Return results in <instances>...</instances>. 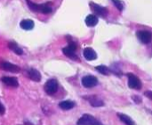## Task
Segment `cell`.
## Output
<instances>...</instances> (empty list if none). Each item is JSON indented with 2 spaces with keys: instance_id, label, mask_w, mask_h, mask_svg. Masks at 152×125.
<instances>
[{
  "instance_id": "6da1fadb",
  "label": "cell",
  "mask_w": 152,
  "mask_h": 125,
  "mask_svg": "<svg viewBox=\"0 0 152 125\" xmlns=\"http://www.w3.org/2000/svg\"><path fill=\"white\" fill-rule=\"evenodd\" d=\"M77 125H102V124L96 120L91 115H84L77 122Z\"/></svg>"
},
{
  "instance_id": "7a4b0ae2",
  "label": "cell",
  "mask_w": 152,
  "mask_h": 125,
  "mask_svg": "<svg viewBox=\"0 0 152 125\" xmlns=\"http://www.w3.org/2000/svg\"><path fill=\"white\" fill-rule=\"evenodd\" d=\"M57 90H58V83L55 79H50L45 83V91L47 94L53 95L57 92Z\"/></svg>"
},
{
  "instance_id": "3957f363",
  "label": "cell",
  "mask_w": 152,
  "mask_h": 125,
  "mask_svg": "<svg viewBox=\"0 0 152 125\" xmlns=\"http://www.w3.org/2000/svg\"><path fill=\"white\" fill-rule=\"evenodd\" d=\"M127 76H128V86L131 89L140 90L142 88V83L136 76L133 74H128Z\"/></svg>"
},
{
  "instance_id": "277c9868",
  "label": "cell",
  "mask_w": 152,
  "mask_h": 125,
  "mask_svg": "<svg viewBox=\"0 0 152 125\" xmlns=\"http://www.w3.org/2000/svg\"><path fill=\"white\" fill-rule=\"evenodd\" d=\"M98 84V79L94 76H86L82 78V84L86 88H93Z\"/></svg>"
},
{
  "instance_id": "5b68a950",
  "label": "cell",
  "mask_w": 152,
  "mask_h": 125,
  "mask_svg": "<svg viewBox=\"0 0 152 125\" xmlns=\"http://www.w3.org/2000/svg\"><path fill=\"white\" fill-rule=\"evenodd\" d=\"M76 49H77L76 44L74 43H69V46L62 49V52L67 57H69V58H70L72 60H77V56L75 53Z\"/></svg>"
},
{
  "instance_id": "8992f818",
  "label": "cell",
  "mask_w": 152,
  "mask_h": 125,
  "mask_svg": "<svg viewBox=\"0 0 152 125\" xmlns=\"http://www.w3.org/2000/svg\"><path fill=\"white\" fill-rule=\"evenodd\" d=\"M0 68L5 71H9V72H12V73H19L20 71V68L12 63L6 62V61H3L0 63Z\"/></svg>"
},
{
  "instance_id": "52a82bcc",
  "label": "cell",
  "mask_w": 152,
  "mask_h": 125,
  "mask_svg": "<svg viewBox=\"0 0 152 125\" xmlns=\"http://www.w3.org/2000/svg\"><path fill=\"white\" fill-rule=\"evenodd\" d=\"M90 6L92 8V10L95 12V14L97 15H100L103 18H105L108 14V10L105 8V7H102L100 6L99 4H94V3H91L90 4Z\"/></svg>"
},
{
  "instance_id": "ba28073f",
  "label": "cell",
  "mask_w": 152,
  "mask_h": 125,
  "mask_svg": "<svg viewBox=\"0 0 152 125\" xmlns=\"http://www.w3.org/2000/svg\"><path fill=\"white\" fill-rule=\"evenodd\" d=\"M137 36L143 44H149L151 41V33L149 31H145V30L139 31L137 32Z\"/></svg>"
},
{
  "instance_id": "9c48e42d",
  "label": "cell",
  "mask_w": 152,
  "mask_h": 125,
  "mask_svg": "<svg viewBox=\"0 0 152 125\" xmlns=\"http://www.w3.org/2000/svg\"><path fill=\"white\" fill-rule=\"evenodd\" d=\"M2 82L8 85V86H12V87H18L19 83L16 77H12V76H4L2 77Z\"/></svg>"
},
{
  "instance_id": "30bf717a",
  "label": "cell",
  "mask_w": 152,
  "mask_h": 125,
  "mask_svg": "<svg viewBox=\"0 0 152 125\" xmlns=\"http://www.w3.org/2000/svg\"><path fill=\"white\" fill-rule=\"evenodd\" d=\"M84 57L87 60H94L97 58V54L95 51L92 48H86L84 50Z\"/></svg>"
},
{
  "instance_id": "8fae6325",
  "label": "cell",
  "mask_w": 152,
  "mask_h": 125,
  "mask_svg": "<svg viewBox=\"0 0 152 125\" xmlns=\"http://www.w3.org/2000/svg\"><path fill=\"white\" fill-rule=\"evenodd\" d=\"M98 23V17L94 14H89L86 18V24L88 27H94Z\"/></svg>"
},
{
  "instance_id": "7c38bea8",
  "label": "cell",
  "mask_w": 152,
  "mask_h": 125,
  "mask_svg": "<svg viewBox=\"0 0 152 125\" xmlns=\"http://www.w3.org/2000/svg\"><path fill=\"white\" fill-rule=\"evenodd\" d=\"M28 76L31 80L35 81V82H39L41 80V75L40 73L35 69V68H30L28 70Z\"/></svg>"
},
{
  "instance_id": "4fadbf2b",
  "label": "cell",
  "mask_w": 152,
  "mask_h": 125,
  "mask_svg": "<svg viewBox=\"0 0 152 125\" xmlns=\"http://www.w3.org/2000/svg\"><path fill=\"white\" fill-rule=\"evenodd\" d=\"M20 26L21 28H23L25 30H30L34 28L35 24H34V21L31 20H23L20 21Z\"/></svg>"
},
{
  "instance_id": "5bb4252c",
  "label": "cell",
  "mask_w": 152,
  "mask_h": 125,
  "mask_svg": "<svg viewBox=\"0 0 152 125\" xmlns=\"http://www.w3.org/2000/svg\"><path fill=\"white\" fill-rule=\"evenodd\" d=\"M74 106H75L74 102L70 101V100H65V101H62L59 104V107L63 110H69V109L73 108Z\"/></svg>"
},
{
  "instance_id": "9a60e30c",
  "label": "cell",
  "mask_w": 152,
  "mask_h": 125,
  "mask_svg": "<svg viewBox=\"0 0 152 125\" xmlns=\"http://www.w3.org/2000/svg\"><path fill=\"white\" fill-rule=\"evenodd\" d=\"M89 101H90V104L93 106V107H95V108H97V107H102V106H103L104 104H103V101H102L100 99H98L96 96H93V97H91V98H89Z\"/></svg>"
},
{
  "instance_id": "2e32d148",
  "label": "cell",
  "mask_w": 152,
  "mask_h": 125,
  "mask_svg": "<svg viewBox=\"0 0 152 125\" xmlns=\"http://www.w3.org/2000/svg\"><path fill=\"white\" fill-rule=\"evenodd\" d=\"M118 116H119L120 120H121L123 123H125L126 125H135L134 122L129 116H126V115H123V114H118Z\"/></svg>"
},
{
  "instance_id": "e0dca14e",
  "label": "cell",
  "mask_w": 152,
  "mask_h": 125,
  "mask_svg": "<svg viewBox=\"0 0 152 125\" xmlns=\"http://www.w3.org/2000/svg\"><path fill=\"white\" fill-rule=\"evenodd\" d=\"M8 46H9L10 49H12V50L16 54H18V55H21V54L23 53L22 50H21L15 43H9Z\"/></svg>"
},
{
  "instance_id": "ac0fdd59",
  "label": "cell",
  "mask_w": 152,
  "mask_h": 125,
  "mask_svg": "<svg viewBox=\"0 0 152 125\" xmlns=\"http://www.w3.org/2000/svg\"><path fill=\"white\" fill-rule=\"evenodd\" d=\"M96 70H98L101 74L105 75V76H108L110 74V69L108 68V67H106L104 65H101V66L96 67Z\"/></svg>"
},
{
  "instance_id": "d6986e66",
  "label": "cell",
  "mask_w": 152,
  "mask_h": 125,
  "mask_svg": "<svg viewBox=\"0 0 152 125\" xmlns=\"http://www.w3.org/2000/svg\"><path fill=\"white\" fill-rule=\"evenodd\" d=\"M40 12H42L43 13H50L52 12V8L47 4H41Z\"/></svg>"
},
{
  "instance_id": "ffe728a7",
  "label": "cell",
  "mask_w": 152,
  "mask_h": 125,
  "mask_svg": "<svg viewBox=\"0 0 152 125\" xmlns=\"http://www.w3.org/2000/svg\"><path fill=\"white\" fill-rule=\"evenodd\" d=\"M112 2L115 4V5L117 6V8H118L119 11H122L123 10V4H122V3L119 0H112Z\"/></svg>"
},
{
  "instance_id": "44dd1931",
  "label": "cell",
  "mask_w": 152,
  "mask_h": 125,
  "mask_svg": "<svg viewBox=\"0 0 152 125\" xmlns=\"http://www.w3.org/2000/svg\"><path fill=\"white\" fill-rule=\"evenodd\" d=\"M4 114V107L0 103V116H3Z\"/></svg>"
},
{
  "instance_id": "7402d4cb",
  "label": "cell",
  "mask_w": 152,
  "mask_h": 125,
  "mask_svg": "<svg viewBox=\"0 0 152 125\" xmlns=\"http://www.w3.org/2000/svg\"><path fill=\"white\" fill-rule=\"evenodd\" d=\"M145 95H147V97H148V98H150V99H152V92H145Z\"/></svg>"
}]
</instances>
